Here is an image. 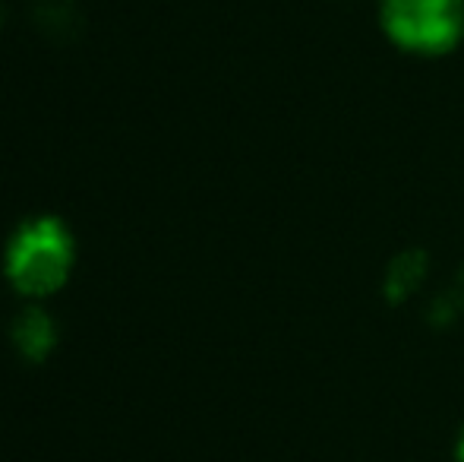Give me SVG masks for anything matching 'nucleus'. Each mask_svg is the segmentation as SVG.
I'll use <instances>...</instances> for the list:
<instances>
[{"label": "nucleus", "instance_id": "nucleus-1", "mask_svg": "<svg viewBox=\"0 0 464 462\" xmlns=\"http://www.w3.org/2000/svg\"><path fill=\"white\" fill-rule=\"evenodd\" d=\"M73 266V238L63 222L51 216L32 219L16 231L6 253V272L25 295H51L70 276Z\"/></svg>", "mask_w": 464, "mask_h": 462}, {"label": "nucleus", "instance_id": "nucleus-4", "mask_svg": "<svg viewBox=\"0 0 464 462\" xmlns=\"http://www.w3.org/2000/svg\"><path fill=\"white\" fill-rule=\"evenodd\" d=\"M423 272H427V260H423V253H417V251L401 253V257L389 266V276H385V295H389L392 301H401L404 295H411V291L420 285Z\"/></svg>", "mask_w": 464, "mask_h": 462}, {"label": "nucleus", "instance_id": "nucleus-6", "mask_svg": "<svg viewBox=\"0 0 464 462\" xmlns=\"http://www.w3.org/2000/svg\"><path fill=\"white\" fill-rule=\"evenodd\" d=\"M461 279H464V272H461Z\"/></svg>", "mask_w": 464, "mask_h": 462}, {"label": "nucleus", "instance_id": "nucleus-5", "mask_svg": "<svg viewBox=\"0 0 464 462\" xmlns=\"http://www.w3.org/2000/svg\"><path fill=\"white\" fill-rule=\"evenodd\" d=\"M455 462H464V431H461V440H459V450H455Z\"/></svg>", "mask_w": 464, "mask_h": 462}, {"label": "nucleus", "instance_id": "nucleus-2", "mask_svg": "<svg viewBox=\"0 0 464 462\" xmlns=\"http://www.w3.org/2000/svg\"><path fill=\"white\" fill-rule=\"evenodd\" d=\"M382 25L414 54H442L464 32V0H382Z\"/></svg>", "mask_w": 464, "mask_h": 462}, {"label": "nucleus", "instance_id": "nucleus-3", "mask_svg": "<svg viewBox=\"0 0 464 462\" xmlns=\"http://www.w3.org/2000/svg\"><path fill=\"white\" fill-rule=\"evenodd\" d=\"M54 339H57L54 323H51V317L44 314V310H25L16 320V346L23 349V355L32 358V361L48 355Z\"/></svg>", "mask_w": 464, "mask_h": 462}]
</instances>
